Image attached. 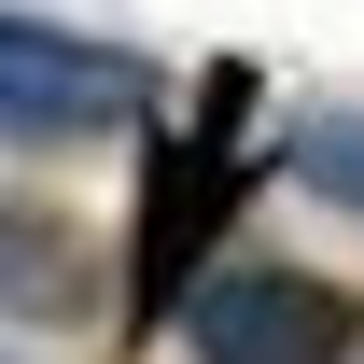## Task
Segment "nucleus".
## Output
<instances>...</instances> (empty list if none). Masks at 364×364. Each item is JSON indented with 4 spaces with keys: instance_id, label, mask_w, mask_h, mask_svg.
<instances>
[{
    "instance_id": "nucleus-1",
    "label": "nucleus",
    "mask_w": 364,
    "mask_h": 364,
    "mask_svg": "<svg viewBox=\"0 0 364 364\" xmlns=\"http://www.w3.org/2000/svg\"><path fill=\"white\" fill-rule=\"evenodd\" d=\"M154 112V70L127 43L43 28V14H0V140H112Z\"/></svg>"
},
{
    "instance_id": "nucleus-2",
    "label": "nucleus",
    "mask_w": 364,
    "mask_h": 364,
    "mask_svg": "<svg viewBox=\"0 0 364 364\" xmlns=\"http://www.w3.org/2000/svg\"><path fill=\"white\" fill-rule=\"evenodd\" d=\"M238 112H252V70H210L196 85V140H168V182H154V210H140V252H127V309H182V267L210 252L225 225V182H238Z\"/></svg>"
},
{
    "instance_id": "nucleus-3",
    "label": "nucleus",
    "mask_w": 364,
    "mask_h": 364,
    "mask_svg": "<svg viewBox=\"0 0 364 364\" xmlns=\"http://www.w3.org/2000/svg\"><path fill=\"white\" fill-rule=\"evenodd\" d=\"M182 336H196V364H350L364 309L294 267H210L182 294Z\"/></svg>"
},
{
    "instance_id": "nucleus-4",
    "label": "nucleus",
    "mask_w": 364,
    "mask_h": 364,
    "mask_svg": "<svg viewBox=\"0 0 364 364\" xmlns=\"http://www.w3.org/2000/svg\"><path fill=\"white\" fill-rule=\"evenodd\" d=\"M85 294H98L85 238L56 210H28V196H0V322H70Z\"/></svg>"
},
{
    "instance_id": "nucleus-5",
    "label": "nucleus",
    "mask_w": 364,
    "mask_h": 364,
    "mask_svg": "<svg viewBox=\"0 0 364 364\" xmlns=\"http://www.w3.org/2000/svg\"><path fill=\"white\" fill-rule=\"evenodd\" d=\"M294 182L336 196V210H364V112H309L294 127Z\"/></svg>"
}]
</instances>
